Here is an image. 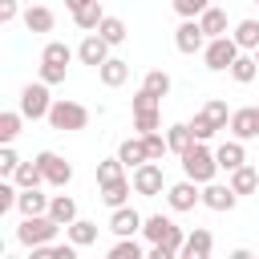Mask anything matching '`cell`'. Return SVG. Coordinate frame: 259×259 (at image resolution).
Returning a JSON list of instances; mask_svg holds the SVG:
<instances>
[{
    "instance_id": "1",
    "label": "cell",
    "mask_w": 259,
    "mask_h": 259,
    "mask_svg": "<svg viewBox=\"0 0 259 259\" xmlns=\"http://www.w3.org/2000/svg\"><path fill=\"white\" fill-rule=\"evenodd\" d=\"M142 235L150 239V259H174V255H182V243H186V231L170 219V214H150L146 223H142Z\"/></svg>"
},
{
    "instance_id": "2",
    "label": "cell",
    "mask_w": 259,
    "mask_h": 259,
    "mask_svg": "<svg viewBox=\"0 0 259 259\" xmlns=\"http://www.w3.org/2000/svg\"><path fill=\"white\" fill-rule=\"evenodd\" d=\"M182 174L194 178L198 186L214 182V174H219V158H214V150H206V142H194V146L182 154Z\"/></svg>"
},
{
    "instance_id": "3",
    "label": "cell",
    "mask_w": 259,
    "mask_h": 259,
    "mask_svg": "<svg viewBox=\"0 0 259 259\" xmlns=\"http://www.w3.org/2000/svg\"><path fill=\"white\" fill-rule=\"evenodd\" d=\"M49 125H53V130H61V134H77V130H85V125H89V109H85L81 101L57 97V101H53V109H49Z\"/></svg>"
},
{
    "instance_id": "4",
    "label": "cell",
    "mask_w": 259,
    "mask_h": 259,
    "mask_svg": "<svg viewBox=\"0 0 259 259\" xmlns=\"http://www.w3.org/2000/svg\"><path fill=\"white\" fill-rule=\"evenodd\" d=\"M61 231V223L53 214H24L20 227H16V239L24 247H40V243H53V235Z\"/></svg>"
},
{
    "instance_id": "5",
    "label": "cell",
    "mask_w": 259,
    "mask_h": 259,
    "mask_svg": "<svg viewBox=\"0 0 259 259\" xmlns=\"http://www.w3.org/2000/svg\"><path fill=\"white\" fill-rule=\"evenodd\" d=\"M243 49H239V40L235 36H210L206 40V49H202V61H206V69L210 73H223V69H231L235 65V57H239Z\"/></svg>"
},
{
    "instance_id": "6",
    "label": "cell",
    "mask_w": 259,
    "mask_h": 259,
    "mask_svg": "<svg viewBox=\"0 0 259 259\" xmlns=\"http://www.w3.org/2000/svg\"><path fill=\"white\" fill-rule=\"evenodd\" d=\"M49 109H53L49 85H45V81H28V85L20 89V113L32 117V121H40V117H49Z\"/></svg>"
},
{
    "instance_id": "7",
    "label": "cell",
    "mask_w": 259,
    "mask_h": 259,
    "mask_svg": "<svg viewBox=\"0 0 259 259\" xmlns=\"http://www.w3.org/2000/svg\"><path fill=\"white\" fill-rule=\"evenodd\" d=\"M130 182H134V194H142V198H154V194H162V190H166L162 162H142V166H134Z\"/></svg>"
},
{
    "instance_id": "8",
    "label": "cell",
    "mask_w": 259,
    "mask_h": 259,
    "mask_svg": "<svg viewBox=\"0 0 259 259\" xmlns=\"http://www.w3.org/2000/svg\"><path fill=\"white\" fill-rule=\"evenodd\" d=\"M206 32H202V24H198V16H190V20H182L178 28H174V49L178 53H186V57H194V53H202L206 49Z\"/></svg>"
},
{
    "instance_id": "9",
    "label": "cell",
    "mask_w": 259,
    "mask_h": 259,
    "mask_svg": "<svg viewBox=\"0 0 259 259\" xmlns=\"http://www.w3.org/2000/svg\"><path fill=\"white\" fill-rule=\"evenodd\" d=\"M36 166L45 170V182H49V186H61V190H65V186L73 182V166H69L61 154H53V150H40V154H36Z\"/></svg>"
},
{
    "instance_id": "10",
    "label": "cell",
    "mask_w": 259,
    "mask_h": 259,
    "mask_svg": "<svg viewBox=\"0 0 259 259\" xmlns=\"http://www.w3.org/2000/svg\"><path fill=\"white\" fill-rule=\"evenodd\" d=\"M166 202H170V210H194V206H202V190L194 178H182V182L166 186Z\"/></svg>"
},
{
    "instance_id": "11",
    "label": "cell",
    "mask_w": 259,
    "mask_h": 259,
    "mask_svg": "<svg viewBox=\"0 0 259 259\" xmlns=\"http://www.w3.org/2000/svg\"><path fill=\"white\" fill-rule=\"evenodd\" d=\"M109 40L101 36V32H85V40L77 45V57H81V65H93V69H101L105 61H109Z\"/></svg>"
},
{
    "instance_id": "12",
    "label": "cell",
    "mask_w": 259,
    "mask_h": 259,
    "mask_svg": "<svg viewBox=\"0 0 259 259\" xmlns=\"http://www.w3.org/2000/svg\"><path fill=\"white\" fill-rule=\"evenodd\" d=\"M235 202H239V194L231 190V182H227V186H223V182H206V186H202V206H206V210H219V214H223V210H235Z\"/></svg>"
},
{
    "instance_id": "13",
    "label": "cell",
    "mask_w": 259,
    "mask_h": 259,
    "mask_svg": "<svg viewBox=\"0 0 259 259\" xmlns=\"http://www.w3.org/2000/svg\"><path fill=\"white\" fill-rule=\"evenodd\" d=\"M210 251H214V235L206 227H194L186 235V243H182V255L186 259H210Z\"/></svg>"
},
{
    "instance_id": "14",
    "label": "cell",
    "mask_w": 259,
    "mask_h": 259,
    "mask_svg": "<svg viewBox=\"0 0 259 259\" xmlns=\"http://www.w3.org/2000/svg\"><path fill=\"white\" fill-rule=\"evenodd\" d=\"M231 134H235L239 142L259 138V117H255V105H247V109H231Z\"/></svg>"
},
{
    "instance_id": "15",
    "label": "cell",
    "mask_w": 259,
    "mask_h": 259,
    "mask_svg": "<svg viewBox=\"0 0 259 259\" xmlns=\"http://www.w3.org/2000/svg\"><path fill=\"white\" fill-rule=\"evenodd\" d=\"M142 223H146V219H142L134 206H117V210L109 214V231H113V235H138Z\"/></svg>"
},
{
    "instance_id": "16",
    "label": "cell",
    "mask_w": 259,
    "mask_h": 259,
    "mask_svg": "<svg viewBox=\"0 0 259 259\" xmlns=\"http://www.w3.org/2000/svg\"><path fill=\"white\" fill-rule=\"evenodd\" d=\"M97 77H101V85H105V89H117V85H125V81H130V61L109 57V61L97 69Z\"/></svg>"
},
{
    "instance_id": "17",
    "label": "cell",
    "mask_w": 259,
    "mask_h": 259,
    "mask_svg": "<svg viewBox=\"0 0 259 259\" xmlns=\"http://www.w3.org/2000/svg\"><path fill=\"white\" fill-rule=\"evenodd\" d=\"M117 158H121L130 170H134V166H142V162H154V158H150V150H146V138H142V134H138V138H125V142L117 146Z\"/></svg>"
},
{
    "instance_id": "18",
    "label": "cell",
    "mask_w": 259,
    "mask_h": 259,
    "mask_svg": "<svg viewBox=\"0 0 259 259\" xmlns=\"http://www.w3.org/2000/svg\"><path fill=\"white\" fill-rule=\"evenodd\" d=\"M214 158H219V170H239L243 162H247V150H243V142L239 138H231V142H223L219 150H214Z\"/></svg>"
},
{
    "instance_id": "19",
    "label": "cell",
    "mask_w": 259,
    "mask_h": 259,
    "mask_svg": "<svg viewBox=\"0 0 259 259\" xmlns=\"http://www.w3.org/2000/svg\"><path fill=\"white\" fill-rule=\"evenodd\" d=\"M53 24H57L53 8H45V4H28L24 8V28L28 32H53Z\"/></svg>"
},
{
    "instance_id": "20",
    "label": "cell",
    "mask_w": 259,
    "mask_h": 259,
    "mask_svg": "<svg viewBox=\"0 0 259 259\" xmlns=\"http://www.w3.org/2000/svg\"><path fill=\"white\" fill-rule=\"evenodd\" d=\"M231 190H235L239 198H243V194H255V190H259V170L247 166V162H243L239 170H231Z\"/></svg>"
},
{
    "instance_id": "21",
    "label": "cell",
    "mask_w": 259,
    "mask_h": 259,
    "mask_svg": "<svg viewBox=\"0 0 259 259\" xmlns=\"http://www.w3.org/2000/svg\"><path fill=\"white\" fill-rule=\"evenodd\" d=\"M130 190H134V182H130V178L105 182V186H101V202H105L109 210H117V206H125V202H130Z\"/></svg>"
},
{
    "instance_id": "22",
    "label": "cell",
    "mask_w": 259,
    "mask_h": 259,
    "mask_svg": "<svg viewBox=\"0 0 259 259\" xmlns=\"http://www.w3.org/2000/svg\"><path fill=\"white\" fill-rule=\"evenodd\" d=\"M16 210L20 214H49V194H40V186H28V190H20Z\"/></svg>"
},
{
    "instance_id": "23",
    "label": "cell",
    "mask_w": 259,
    "mask_h": 259,
    "mask_svg": "<svg viewBox=\"0 0 259 259\" xmlns=\"http://www.w3.org/2000/svg\"><path fill=\"white\" fill-rule=\"evenodd\" d=\"M227 73H231L239 85H251V81H255V73H259V61H255V53H239V57H235V65H231Z\"/></svg>"
},
{
    "instance_id": "24",
    "label": "cell",
    "mask_w": 259,
    "mask_h": 259,
    "mask_svg": "<svg viewBox=\"0 0 259 259\" xmlns=\"http://www.w3.org/2000/svg\"><path fill=\"white\" fill-rule=\"evenodd\" d=\"M166 142H170V154H186L190 146H194V134H190V121H178V125H170L166 130Z\"/></svg>"
},
{
    "instance_id": "25",
    "label": "cell",
    "mask_w": 259,
    "mask_h": 259,
    "mask_svg": "<svg viewBox=\"0 0 259 259\" xmlns=\"http://www.w3.org/2000/svg\"><path fill=\"white\" fill-rule=\"evenodd\" d=\"M49 214H53L61 227H69V223L77 219V198H69V194H53V198H49Z\"/></svg>"
},
{
    "instance_id": "26",
    "label": "cell",
    "mask_w": 259,
    "mask_h": 259,
    "mask_svg": "<svg viewBox=\"0 0 259 259\" xmlns=\"http://www.w3.org/2000/svg\"><path fill=\"white\" fill-rule=\"evenodd\" d=\"M65 235H69L77 247H89V243H97V223H89V219H81V214H77V219L65 227Z\"/></svg>"
},
{
    "instance_id": "27",
    "label": "cell",
    "mask_w": 259,
    "mask_h": 259,
    "mask_svg": "<svg viewBox=\"0 0 259 259\" xmlns=\"http://www.w3.org/2000/svg\"><path fill=\"white\" fill-rule=\"evenodd\" d=\"M105 20V12H101V0H89L85 8H77L73 12V24L77 28H85V32H97V24Z\"/></svg>"
},
{
    "instance_id": "28",
    "label": "cell",
    "mask_w": 259,
    "mask_h": 259,
    "mask_svg": "<svg viewBox=\"0 0 259 259\" xmlns=\"http://www.w3.org/2000/svg\"><path fill=\"white\" fill-rule=\"evenodd\" d=\"M231 36L239 40V49H243V53H255V49H259V20H239Z\"/></svg>"
},
{
    "instance_id": "29",
    "label": "cell",
    "mask_w": 259,
    "mask_h": 259,
    "mask_svg": "<svg viewBox=\"0 0 259 259\" xmlns=\"http://www.w3.org/2000/svg\"><path fill=\"white\" fill-rule=\"evenodd\" d=\"M198 24H202V32H206V36H227V12H223V8H214V4L198 16Z\"/></svg>"
},
{
    "instance_id": "30",
    "label": "cell",
    "mask_w": 259,
    "mask_h": 259,
    "mask_svg": "<svg viewBox=\"0 0 259 259\" xmlns=\"http://www.w3.org/2000/svg\"><path fill=\"white\" fill-rule=\"evenodd\" d=\"M12 182H16L20 190H28V186H40V182H45V170L36 166V158H32V162H20V166H16V174H12Z\"/></svg>"
},
{
    "instance_id": "31",
    "label": "cell",
    "mask_w": 259,
    "mask_h": 259,
    "mask_svg": "<svg viewBox=\"0 0 259 259\" xmlns=\"http://www.w3.org/2000/svg\"><path fill=\"white\" fill-rule=\"evenodd\" d=\"M142 255H146V247L134 235H117V243L109 247V259H142Z\"/></svg>"
},
{
    "instance_id": "32",
    "label": "cell",
    "mask_w": 259,
    "mask_h": 259,
    "mask_svg": "<svg viewBox=\"0 0 259 259\" xmlns=\"http://www.w3.org/2000/svg\"><path fill=\"white\" fill-rule=\"evenodd\" d=\"M20 121H24L20 109H4L0 113V146H12V138L20 134Z\"/></svg>"
},
{
    "instance_id": "33",
    "label": "cell",
    "mask_w": 259,
    "mask_h": 259,
    "mask_svg": "<svg viewBox=\"0 0 259 259\" xmlns=\"http://www.w3.org/2000/svg\"><path fill=\"white\" fill-rule=\"evenodd\" d=\"M32 255L36 259H73L77 255V243L69 239V243H40V247H32Z\"/></svg>"
},
{
    "instance_id": "34",
    "label": "cell",
    "mask_w": 259,
    "mask_h": 259,
    "mask_svg": "<svg viewBox=\"0 0 259 259\" xmlns=\"http://www.w3.org/2000/svg\"><path fill=\"white\" fill-rule=\"evenodd\" d=\"M40 61H49V65H65V69H69L73 49H69L65 40H49V45H45V53H40Z\"/></svg>"
},
{
    "instance_id": "35",
    "label": "cell",
    "mask_w": 259,
    "mask_h": 259,
    "mask_svg": "<svg viewBox=\"0 0 259 259\" xmlns=\"http://www.w3.org/2000/svg\"><path fill=\"white\" fill-rule=\"evenodd\" d=\"M142 89H150L154 97H166V93H170V73H166V69H150V73L142 77Z\"/></svg>"
},
{
    "instance_id": "36",
    "label": "cell",
    "mask_w": 259,
    "mask_h": 259,
    "mask_svg": "<svg viewBox=\"0 0 259 259\" xmlns=\"http://www.w3.org/2000/svg\"><path fill=\"white\" fill-rule=\"evenodd\" d=\"M202 113L210 117L214 130H227V125H231V109H227V101H219V97H210V101L202 105Z\"/></svg>"
},
{
    "instance_id": "37",
    "label": "cell",
    "mask_w": 259,
    "mask_h": 259,
    "mask_svg": "<svg viewBox=\"0 0 259 259\" xmlns=\"http://www.w3.org/2000/svg\"><path fill=\"white\" fill-rule=\"evenodd\" d=\"M117 178H125V162H121V158L97 162V182H101V186H105V182H117Z\"/></svg>"
},
{
    "instance_id": "38",
    "label": "cell",
    "mask_w": 259,
    "mask_h": 259,
    "mask_svg": "<svg viewBox=\"0 0 259 259\" xmlns=\"http://www.w3.org/2000/svg\"><path fill=\"white\" fill-rule=\"evenodd\" d=\"M97 32H101L109 45H121V40H125V20H117V16H105V20L97 24Z\"/></svg>"
},
{
    "instance_id": "39",
    "label": "cell",
    "mask_w": 259,
    "mask_h": 259,
    "mask_svg": "<svg viewBox=\"0 0 259 259\" xmlns=\"http://www.w3.org/2000/svg\"><path fill=\"white\" fill-rule=\"evenodd\" d=\"M190 134H194V142H210V138H214L219 130H214V125H210V117H206V113L198 109V113L190 117Z\"/></svg>"
},
{
    "instance_id": "40",
    "label": "cell",
    "mask_w": 259,
    "mask_h": 259,
    "mask_svg": "<svg viewBox=\"0 0 259 259\" xmlns=\"http://www.w3.org/2000/svg\"><path fill=\"white\" fill-rule=\"evenodd\" d=\"M142 138H146V150H150V158H154V162H162V158L170 154V142H166V134L150 130V134H142Z\"/></svg>"
},
{
    "instance_id": "41",
    "label": "cell",
    "mask_w": 259,
    "mask_h": 259,
    "mask_svg": "<svg viewBox=\"0 0 259 259\" xmlns=\"http://www.w3.org/2000/svg\"><path fill=\"white\" fill-rule=\"evenodd\" d=\"M174 4V12L182 16V20H190V16H202L206 8H210V0H170Z\"/></svg>"
},
{
    "instance_id": "42",
    "label": "cell",
    "mask_w": 259,
    "mask_h": 259,
    "mask_svg": "<svg viewBox=\"0 0 259 259\" xmlns=\"http://www.w3.org/2000/svg\"><path fill=\"white\" fill-rule=\"evenodd\" d=\"M162 125V109H146V113H134V130L138 134H150Z\"/></svg>"
},
{
    "instance_id": "43",
    "label": "cell",
    "mask_w": 259,
    "mask_h": 259,
    "mask_svg": "<svg viewBox=\"0 0 259 259\" xmlns=\"http://www.w3.org/2000/svg\"><path fill=\"white\" fill-rule=\"evenodd\" d=\"M146 109H162V97H154L150 89H138L134 93V113H146Z\"/></svg>"
},
{
    "instance_id": "44",
    "label": "cell",
    "mask_w": 259,
    "mask_h": 259,
    "mask_svg": "<svg viewBox=\"0 0 259 259\" xmlns=\"http://www.w3.org/2000/svg\"><path fill=\"white\" fill-rule=\"evenodd\" d=\"M16 166H20L16 150H12V146H0V178H12V174H16Z\"/></svg>"
},
{
    "instance_id": "45",
    "label": "cell",
    "mask_w": 259,
    "mask_h": 259,
    "mask_svg": "<svg viewBox=\"0 0 259 259\" xmlns=\"http://www.w3.org/2000/svg\"><path fill=\"white\" fill-rule=\"evenodd\" d=\"M65 73H69L65 65H49V61H40V81H45V85H61Z\"/></svg>"
},
{
    "instance_id": "46",
    "label": "cell",
    "mask_w": 259,
    "mask_h": 259,
    "mask_svg": "<svg viewBox=\"0 0 259 259\" xmlns=\"http://www.w3.org/2000/svg\"><path fill=\"white\" fill-rule=\"evenodd\" d=\"M20 16V8H16V0H0V24H12Z\"/></svg>"
},
{
    "instance_id": "47",
    "label": "cell",
    "mask_w": 259,
    "mask_h": 259,
    "mask_svg": "<svg viewBox=\"0 0 259 259\" xmlns=\"http://www.w3.org/2000/svg\"><path fill=\"white\" fill-rule=\"evenodd\" d=\"M85 4H89V0H65V8H69V12H77V8H85Z\"/></svg>"
},
{
    "instance_id": "48",
    "label": "cell",
    "mask_w": 259,
    "mask_h": 259,
    "mask_svg": "<svg viewBox=\"0 0 259 259\" xmlns=\"http://www.w3.org/2000/svg\"><path fill=\"white\" fill-rule=\"evenodd\" d=\"M255 117H259V105H255Z\"/></svg>"
},
{
    "instance_id": "49",
    "label": "cell",
    "mask_w": 259,
    "mask_h": 259,
    "mask_svg": "<svg viewBox=\"0 0 259 259\" xmlns=\"http://www.w3.org/2000/svg\"><path fill=\"white\" fill-rule=\"evenodd\" d=\"M255 61H259V49H255Z\"/></svg>"
},
{
    "instance_id": "50",
    "label": "cell",
    "mask_w": 259,
    "mask_h": 259,
    "mask_svg": "<svg viewBox=\"0 0 259 259\" xmlns=\"http://www.w3.org/2000/svg\"><path fill=\"white\" fill-rule=\"evenodd\" d=\"M255 4H259V0H255Z\"/></svg>"
}]
</instances>
